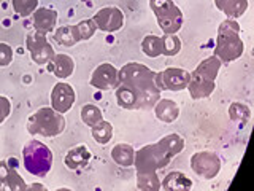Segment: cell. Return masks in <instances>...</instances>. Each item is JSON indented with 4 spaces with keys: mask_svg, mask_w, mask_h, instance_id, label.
Segmentation results:
<instances>
[{
    "mask_svg": "<svg viewBox=\"0 0 254 191\" xmlns=\"http://www.w3.org/2000/svg\"><path fill=\"white\" fill-rule=\"evenodd\" d=\"M141 50L148 58H159L162 54V37L148 34L141 40Z\"/></svg>",
    "mask_w": 254,
    "mask_h": 191,
    "instance_id": "cell-24",
    "label": "cell"
},
{
    "mask_svg": "<svg viewBox=\"0 0 254 191\" xmlns=\"http://www.w3.org/2000/svg\"><path fill=\"white\" fill-rule=\"evenodd\" d=\"M75 27H76V34H78V37H79L81 42L92 38L94 34H95V30H97V26H95V22L92 21V18L79 21L78 24H75Z\"/></svg>",
    "mask_w": 254,
    "mask_h": 191,
    "instance_id": "cell-30",
    "label": "cell"
},
{
    "mask_svg": "<svg viewBox=\"0 0 254 191\" xmlns=\"http://www.w3.org/2000/svg\"><path fill=\"white\" fill-rule=\"evenodd\" d=\"M229 116L235 123H246L251 118L250 107L243 102H232L229 105Z\"/></svg>",
    "mask_w": 254,
    "mask_h": 191,
    "instance_id": "cell-25",
    "label": "cell"
},
{
    "mask_svg": "<svg viewBox=\"0 0 254 191\" xmlns=\"http://www.w3.org/2000/svg\"><path fill=\"white\" fill-rule=\"evenodd\" d=\"M111 159L121 167H130L133 166V159H135V150L129 143H118L110 151Z\"/></svg>",
    "mask_w": 254,
    "mask_h": 191,
    "instance_id": "cell-20",
    "label": "cell"
},
{
    "mask_svg": "<svg viewBox=\"0 0 254 191\" xmlns=\"http://www.w3.org/2000/svg\"><path fill=\"white\" fill-rule=\"evenodd\" d=\"M10 111H11L10 100H8L5 96H0V124H2L8 116H10Z\"/></svg>",
    "mask_w": 254,
    "mask_h": 191,
    "instance_id": "cell-32",
    "label": "cell"
},
{
    "mask_svg": "<svg viewBox=\"0 0 254 191\" xmlns=\"http://www.w3.org/2000/svg\"><path fill=\"white\" fill-rule=\"evenodd\" d=\"M214 88H216V80H211L194 70L192 74H190L186 90L189 91L190 97L194 100H198V99H205V97H208V96H211Z\"/></svg>",
    "mask_w": 254,
    "mask_h": 191,
    "instance_id": "cell-13",
    "label": "cell"
},
{
    "mask_svg": "<svg viewBox=\"0 0 254 191\" xmlns=\"http://www.w3.org/2000/svg\"><path fill=\"white\" fill-rule=\"evenodd\" d=\"M116 102L126 110H149L161 99L156 72L145 64L129 62L118 70Z\"/></svg>",
    "mask_w": 254,
    "mask_h": 191,
    "instance_id": "cell-1",
    "label": "cell"
},
{
    "mask_svg": "<svg viewBox=\"0 0 254 191\" xmlns=\"http://www.w3.org/2000/svg\"><path fill=\"white\" fill-rule=\"evenodd\" d=\"M13 62V48L8 43H0V67H8Z\"/></svg>",
    "mask_w": 254,
    "mask_h": 191,
    "instance_id": "cell-31",
    "label": "cell"
},
{
    "mask_svg": "<svg viewBox=\"0 0 254 191\" xmlns=\"http://www.w3.org/2000/svg\"><path fill=\"white\" fill-rule=\"evenodd\" d=\"M53 151L40 140H29L22 148V164L34 177L42 179L53 167Z\"/></svg>",
    "mask_w": 254,
    "mask_h": 191,
    "instance_id": "cell-5",
    "label": "cell"
},
{
    "mask_svg": "<svg viewBox=\"0 0 254 191\" xmlns=\"http://www.w3.org/2000/svg\"><path fill=\"white\" fill-rule=\"evenodd\" d=\"M65 116L53 107H42L27 119V132L42 137H56L65 131Z\"/></svg>",
    "mask_w": 254,
    "mask_h": 191,
    "instance_id": "cell-4",
    "label": "cell"
},
{
    "mask_svg": "<svg viewBox=\"0 0 254 191\" xmlns=\"http://www.w3.org/2000/svg\"><path fill=\"white\" fill-rule=\"evenodd\" d=\"M54 40H56V43H59L62 46H73L78 42H81L76 34L75 24H68V26H62L59 29H56Z\"/></svg>",
    "mask_w": 254,
    "mask_h": 191,
    "instance_id": "cell-22",
    "label": "cell"
},
{
    "mask_svg": "<svg viewBox=\"0 0 254 191\" xmlns=\"http://www.w3.org/2000/svg\"><path fill=\"white\" fill-rule=\"evenodd\" d=\"M91 158H92V153L89 148L86 145H78L67 151L65 158H64V163H65L68 169L76 171V169H83V167L89 164Z\"/></svg>",
    "mask_w": 254,
    "mask_h": 191,
    "instance_id": "cell-17",
    "label": "cell"
},
{
    "mask_svg": "<svg viewBox=\"0 0 254 191\" xmlns=\"http://www.w3.org/2000/svg\"><path fill=\"white\" fill-rule=\"evenodd\" d=\"M81 119H83V123L86 126H89L92 127L94 124H97L99 121H102L103 119V115H102V110L97 107V105H94V103H86V105L81 107Z\"/></svg>",
    "mask_w": 254,
    "mask_h": 191,
    "instance_id": "cell-26",
    "label": "cell"
},
{
    "mask_svg": "<svg viewBox=\"0 0 254 191\" xmlns=\"http://www.w3.org/2000/svg\"><path fill=\"white\" fill-rule=\"evenodd\" d=\"M137 187L143 191H159L161 190V179L157 177V172L137 174Z\"/></svg>",
    "mask_w": 254,
    "mask_h": 191,
    "instance_id": "cell-27",
    "label": "cell"
},
{
    "mask_svg": "<svg viewBox=\"0 0 254 191\" xmlns=\"http://www.w3.org/2000/svg\"><path fill=\"white\" fill-rule=\"evenodd\" d=\"M161 188L172 190V191H177V190L186 191V190L192 188V182H190V179H188L183 172L173 171L164 177V180L161 182Z\"/></svg>",
    "mask_w": 254,
    "mask_h": 191,
    "instance_id": "cell-21",
    "label": "cell"
},
{
    "mask_svg": "<svg viewBox=\"0 0 254 191\" xmlns=\"http://www.w3.org/2000/svg\"><path fill=\"white\" fill-rule=\"evenodd\" d=\"M32 21H34V27L37 32L42 34H50L54 30L56 22H58V11L51 10V8L40 6L32 13Z\"/></svg>",
    "mask_w": 254,
    "mask_h": 191,
    "instance_id": "cell-15",
    "label": "cell"
},
{
    "mask_svg": "<svg viewBox=\"0 0 254 191\" xmlns=\"http://www.w3.org/2000/svg\"><path fill=\"white\" fill-rule=\"evenodd\" d=\"M156 118L161 119L162 123H173L180 116V107L173 99H159L154 105Z\"/></svg>",
    "mask_w": 254,
    "mask_h": 191,
    "instance_id": "cell-18",
    "label": "cell"
},
{
    "mask_svg": "<svg viewBox=\"0 0 254 191\" xmlns=\"http://www.w3.org/2000/svg\"><path fill=\"white\" fill-rule=\"evenodd\" d=\"M154 16L164 34H178V30L183 27V21H185L183 11L175 3L169 8H165V10L156 13Z\"/></svg>",
    "mask_w": 254,
    "mask_h": 191,
    "instance_id": "cell-12",
    "label": "cell"
},
{
    "mask_svg": "<svg viewBox=\"0 0 254 191\" xmlns=\"http://www.w3.org/2000/svg\"><path fill=\"white\" fill-rule=\"evenodd\" d=\"M190 72L178 67H169L162 72H156V83L161 91H183L188 88Z\"/></svg>",
    "mask_w": 254,
    "mask_h": 191,
    "instance_id": "cell-8",
    "label": "cell"
},
{
    "mask_svg": "<svg viewBox=\"0 0 254 191\" xmlns=\"http://www.w3.org/2000/svg\"><path fill=\"white\" fill-rule=\"evenodd\" d=\"M181 51V40L177 34H164L162 35V54L164 56H177Z\"/></svg>",
    "mask_w": 254,
    "mask_h": 191,
    "instance_id": "cell-28",
    "label": "cell"
},
{
    "mask_svg": "<svg viewBox=\"0 0 254 191\" xmlns=\"http://www.w3.org/2000/svg\"><path fill=\"white\" fill-rule=\"evenodd\" d=\"M11 3L21 18H27L38 8V0H11Z\"/></svg>",
    "mask_w": 254,
    "mask_h": 191,
    "instance_id": "cell-29",
    "label": "cell"
},
{
    "mask_svg": "<svg viewBox=\"0 0 254 191\" xmlns=\"http://www.w3.org/2000/svg\"><path fill=\"white\" fill-rule=\"evenodd\" d=\"M221 158L214 151H197L190 156V169L203 180H211L221 172Z\"/></svg>",
    "mask_w": 254,
    "mask_h": 191,
    "instance_id": "cell-6",
    "label": "cell"
},
{
    "mask_svg": "<svg viewBox=\"0 0 254 191\" xmlns=\"http://www.w3.org/2000/svg\"><path fill=\"white\" fill-rule=\"evenodd\" d=\"M91 134L99 145H107L111 137H113V126H111V123L105 121V119H102V121L91 127Z\"/></svg>",
    "mask_w": 254,
    "mask_h": 191,
    "instance_id": "cell-23",
    "label": "cell"
},
{
    "mask_svg": "<svg viewBox=\"0 0 254 191\" xmlns=\"http://www.w3.org/2000/svg\"><path fill=\"white\" fill-rule=\"evenodd\" d=\"M185 148V139L180 134H167L156 143H148L135 151L133 166L137 174H153L169 166L172 159Z\"/></svg>",
    "mask_w": 254,
    "mask_h": 191,
    "instance_id": "cell-2",
    "label": "cell"
},
{
    "mask_svg": "<svg viewBox=\"0 0 254 191\" xmlns=\"http://www.w3.org/2000/svg\"><path fill=\"white\" fill-rule=\"evenodd\" d=\"M48 72H51L58 78L65 80L68 78L75 70V62L68 54H54V58L46 64Z\"/></svg>",
    "mask_w": 254,
    "mask_h": 191,
    "instance_id": "cell-16",
    "label": "cell"
},
{
    "mask_svg": "<svg viewBox=\"0 0 254 191\" xmlns=\"http://www.w3.org/2000/svg\"><path fill=\"white\" fill-rule=\"evenodd\" d=\"M92 21L99 30L118 32L124 26V13L118 6H103L94 14Z\"/></svg>",
    "mask_w": 254,
    "mask_h": 191,
    "instance_id": "cell-9",
    "label": "cell"
},
{
    "mask_svg": "<svg viewBox=\"0 0 254 191\" xmlns=\"http://www.w3.org/2000/svg\"><path fill=\"white\" fill-rule=\"evenodd\" d=\"M89 83L91 86L97 88L100 91L115 90L118 86V69L110 62L100 64V66L95 67V70L92 72Z\"/></svg>",
    "mask_w": 254,
    "mask_h": 191,
    "instance_id": "cell-10",
    "label": "cell"
},
{
    "mask_svg": "<svg viewBox=\"0 0 254 191\" xmlns=\"http://www.w3.org/2000/svg\"><path fill=\"white\" fill-rule=\"evenodd\" d=\"M245 51V43L240 37V26L235 19H226L219 24L214 56L219 58L222 64H229L242 58Z\"/></svg>",
    "mask_w": 254,
    "mask_h": 191,
    "instance_id": "cell-3",
    "label": "cell"
},
{
    "mask_svg": "<svg viewBox=\"0 0 254 191\" xmlns=\"http://www.w3.org/2000/svg\"><path fill=\"white\" fill-rule=\"evenodd\" d=\"M26 46L32 61L38 66H46L54 58V48L42 32H30L26 37Z\"/></svg>",
    "mask_w": 254,
    "mask_h": 191,
    "instance_id": "cell-7",
    "label": "cell"
},
{
    "mask_svg": "<svg viewBox=\"0 0 254 191\" xmlns=\"http://www.w3.org/2000/svg\"><path fill=\"white\" fill-rule=\"evenodd\" d=\"M75 99H76L75 90L68 83L59 82L51 90V107L62 115H65L73 107Z\"/></svg>",
    "mask_w": 254,
    "mask_h": 191,
    "instance_id": "cell-11",
    "label": "cell"
},
{
    "mask_svg": "<svg viewBox=\"0 0 254 191\" xmlns=\"http://www.w3.org/2000/svg\"><path fill=\"white\" fill-rule=\"evenodd\" d=\"M0 185L3 190H11V191H22L27 190L26 182L18 174V171L13 166H10L8 161H0Z\"/></svg>",
    "mask_w": 254,
    "mask_h": 191,
    "instance_id": "cell-14",
    "label": "cell"
},
{
    "mask_svg": "<svg viewBox=\"0 0 254 191\" xmlns=\"http://www.w3.org/2000/svg\"><path fill=\"white\" fill-rule=\"evenodd\" d=\"M27 188H42V190H45V187H43V185H37V183H35V185H30V187H27Z\"/></svg>",
    "mask_w": 254,
    "mask_h": 191,
    "instance_id": "cell-33",
    "label": "cell"
},
{
    "mask_svg": "<svg viewBox=\"0 0 254 191\" xmlns=\"http://www.w3.org/2000/svg\"><path fill=\"white\" fill-rule=\"evenodd\" d=\"M214 5L229 19L242 18L248 10V0H214Z\"/></svg>",
    "mask_w": 254,
    "mask_h": 191,
    "instance_id": "cell-19",
    "label": "cell"
}]
</instances>
